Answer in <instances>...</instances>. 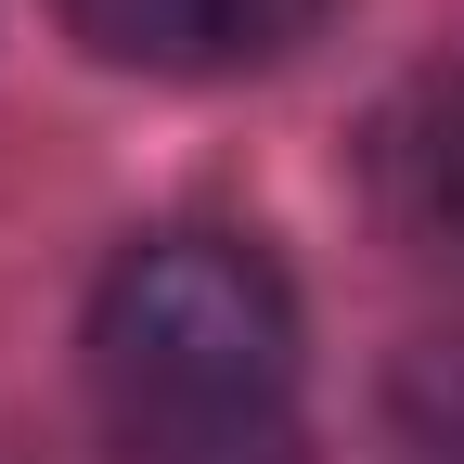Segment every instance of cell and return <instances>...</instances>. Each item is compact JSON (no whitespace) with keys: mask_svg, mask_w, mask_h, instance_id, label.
I'll list each match as a JSON object with an SVG mask.
<instances>
[{"mask_svg":"<svg viewBox=\"0 0 464 464\" xmlns=\"http://www.w3.org/2000/svg\"><path fill=\"white\" fill-rule=\"evenodd\" d=\"M387 451L400 464H464V335H426L387 374Z\"/></svg>","mask_w":464,"mask_h":464,"instance_id":"277c9868","label":"cell"},{"mask_svg":"<svg viewBox=\"0 0 464 464\" xmlns=\"http://www.w3.org/2000/svg\"><path fill=\"white\" fill-rule=\"evenodd\" d=\"M65 26L142 78H246L323 26V0H65Z\"/></svg>","mask_w":464,"mask_h":464,"instance_id":"7a4b0ae2","label":"cell"},{"mask_svg":"<svg viewBox=\"0 0 464 464\" xmlns=\"http://www.w3.org/2000/svg\"><path fill=\"white\" fill-rule=\"evenodd\" d=\"M116 464H297V297L246 232H142L91 297Z\"/></svg>","mask_w":464,"mask_h":464,"instance_id":"6da1fadb","label":"cell"},{"mask_svg":"<svg viewBox=\"0 0 464 464\" xmlns=\"http://www.w3.org/2000/svg\"><path fill=\"white\" fill-rule=\"evenodd\" d=\"M374 219L400 232L413 258L464 271V65H426L413 91H400L374 116Z\"/></svg>","mask_w":464,"mask_h":464,"instance_id":"3957f363","label":"cell"}]
</instances>
